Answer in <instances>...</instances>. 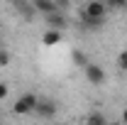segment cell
Segmentation results:
<instances>
[{"mask_svg":"<svg viewBox=\"0 0 127 125\" xmlns=\"http://www.w3.org/2000/svg\"><path fill=\"white\" fill-rule=\"evenodd\" d=\"M105 12H108V5L103 2V0H91L83 10H81V25L83 27H100L103 22H105Z\"/></svg>","mask_w":127,"mask_h":125,"instance_id":"1","label":"cell"},{"mask_svg":"<svg viewBox=\"0 0 127 125\" xmlns=\"http://www.w3.org/2000/svg\"><path fill=\"white\" fill-rule=\"evenodd\" d=\"M37 96L34 93H25V96H20L15 101V106H12V113H17V115H32L34 113V108H37Z\"/></svg>","mask_w":127,"mask_h":125,"instance_id":"2","label":"cell"},{"mask_svg":"<svg viewBox=\"0 0 127 125\" xmlns=\"http://www.w3.org/2000/svg\"><path fill=\"white\" fill-rule=\"evenodd\" d=\"M83 74H86V78H88L93 86L105 83V71H103L98 64H88V66H83Z\"/></svg>","mask_w":127,"mask_h":125,"instance_id":"3","label":"cell"},{"mask_svg":"<svg viewBox=\"0 0 127 125\" xmlns=\"http://www.w3.org/2000/svg\"><path fill=\"white\" fill-rule=\"evenodd\" d=\"M34 113L49 120V118H54V115H56V103H54L51 98H39V101H37V108H34Z\"/></svg>","mask_w":127,"mask_h":125,"instance_id":"4","label":"cell"},{"mask_svg":"<svg viewBox=\"0 0 127 125\" xmlns=\"http://www.w3.org/2000/svg\"><path fill=\"white\" fill-rule=\"evenodd\" d=\"M32 5H34V10H37L39 15H51V12L59 10L56 0H32Z\"/></svg>","mask_w":127,"mask_h":125,"instance_id":"5","label":"cell"},{"mask_svg":"<svg viewBox=\"0 0 127 125\" xmlns=\"http://www.w3.org/2000/svg\"><path fill=\"white\" fill-rule=\"evenodd\" d=\"M44 17H47V22H49V27H51V30H64V27L68 25V22H66V17H64L59 10H56V12H51V15H44Z\"/></svg>","mask_w":127,"mask_h":125,"instance_id":"6","label":"cell"},{"mask_svg":"<svg viewBox=\"0 0 127 125\" xmlns=\"http://www.w3.org/2000/svg\"><path fill=\"white\" fill-rule=\"evenodd\" d=\"M61 42V30H49L44 37H42V44L44 47H54V44H59Z\"/></svg>","mask_w":127,"mask_h":125,"instance_id":"7","label":"cell"},{"mask_svg":"<svg viewBox=\"0 0 127 125\" xmlns=\"http://www.w3.org/2000/svg\"><path fill=\"white\" fill-rule=\"evenodd\" d=\"M15 2H17V10L22 12V17H27V20L34 17V12H37V10H34V5H27V2H22V0H15Z\"/></svg>","mask_w":127,"mask_h":125,"instance_id":"8","label":"cell"},{"mask_svg":"<svg viewBox=\"0 0 127 125\" xmlns=\"http://www.w3.org/2000/svg\"><path fill=\"white\" fill-rule=\"evenodd\" d=\"M71 59H73V64H76V66H81V69L91 64V62H88V57H86L83 52H78V49H76V52H71Z\"/></svg>","mask_w":127,"mask_h":125,"instance_id":"9","label":"cell"},{"mask_svg":"<svg viewBox=\"0 0 127 125\" xmlns=\"http://www.w3.org/2000/svg\"><path fill=\"white\" fill-rule=\"evenodd\" d=\"M83 125H105V118L100 115V113H91L88 118H86V123Z\"/></svg>","mask_w":127,"mask_h":125,"instance_id":"10","label":"cell"},{"mask_svg":"<svg viewBox=\"0 0 127 125\" xmlns=\"http://www.w3.org/2000/svg\"><path fill=\"white\" fill-rule=\"evenodd\" d=\"M117 66H120L122 71H127V49L120 52V57H117Z\"/></svg>","mask_w":127,"mask_h":125,"instance_id":"11","label":"cell"},{"mask_svg":"<svg viewBox=\"0 0 127 125\" xmlns=\"http://www.w3.org/2000/svg\"><path fill=\"white\" fill-rule=\"evenodd\" d=\"M7 64H10V54H7L5 49H0V69H5Z\"/></svg>","mask_w":127,"mask_h":125,"instance_id":"12","label":"cell"},{"mask_svg":"<svg viewBox=\"0 0 127 125\" xmlns=\"http://www.w3.org/2000/svg\"><path fill=\"white\" fill-rule=\"evenodd\" d=\"M105 5H110V7H122V5H127V0H103Z\"/></svg>","mask_w":127,"mask_h":125,"instance_id":"13","label":"cell"},{"mask_svg":"<svg viewBox=\"0 0 127 125\" xmlns=\"http://www.w3.org/2000/svg\"><path fill=\"white\" fill-rule=\"evenodd\" d=\"M7 93H10L7 83H0V101H2V98H7Z\"/></svg>","mask_w":127,"mask_h":125,"instance_id":"14","label":"cell"},{"mask_svg":"<svg viewBox=\"0 0 127 125\" xmlns=\"http://www.w3.org/2000/svg\"><path fill=\"white\" fill-rule=\"evenodd\" d=\"M122 123H125V125H127V108H125V110H122Z\"/></svg>","mask_w":127,"mask_h":125,"instance_id":"15","label":"cell"},{"mask_svg":"<svg viewBox=\"0 0 127 125\" xmlns=\"http://www.w3.org/2000/svg\"><path fill=\"white\" fill-rule=\"evenodd\" d=\"M110 125H125V123H110Z\"/></svg>","mask_w":127,"mask_h":125,"instance_id":"16","label":"cell"}]
</instances>
